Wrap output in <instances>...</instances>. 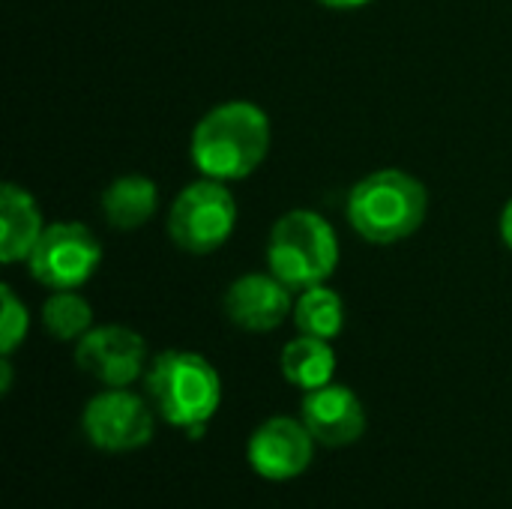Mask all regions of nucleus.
<instances>
[{
  "mask_svg": "<svg viewBox=\"0 0 512 509\" xmlns=\"http://www.w3.org/2000/svg\"><path fill=\"white\" fill-rule=\"evenodd\" d=\"M270 150V117L246 99L210 108L192 132V162L210 180H246Z\"/></svg>",
  "mask_w": 512,
  "mask_h": 509,
  "instance_id": "f257e3e1",
  "label": "nucleus"
},
{
  "mask_svg": "<svg viewBox=\"0 0 512 509\" xmlns=\"http://www.w3.org/2000/svg\"><path fill=\"white\" fill-rule=\"evenodd\" d=\"M147 396L162 420L186 429L189 438H201L210 417L222 402V378L207 357L195 351H165L159 354L147 375Z\"/></svg>",
  "mask_w": 512,
  "mask_h": 509,
  "instance_id": "f03ea898",
  "label": "nucleus"
},
{
  "mask_svg": "<svg viewBox=\"0 0 512 509\" xmlns=\"http://www.w3.org/2000/svg\"><path fill=\"white\" fill-rule=\"evenodd\" d=\"M429 210L426 186L399 168H381L363 177L348 195L351 228L378 246L399 243L420 231Z\"/></svg>",
  "mask_w": 512,
  "mask_h": 509,
  "instance_id": "7ed1b4c3",
  "label": "nucleus"
},
{
  "mask_svg": "<svg viewBox=\"0 0 512 509\" xmlns=\"http://www.w3.org/2000/svg\"><path fill=\"white\" fill-rule=\"evenodd\" d=\"M267 264L291 291L324 285L339 267L336 231L315 210H291L270 231Z\"/></svg>",
  "mask_w": 512,
  "mask_h": 509,
  "instance_id": "20e7f679",
  "label": "nucleus"
},
{
  "mask_svg": "<svg viewBox=\"0 0 512 509\" xmlns=\"http://www.w3.org/2000/svg\"><path fill=\"white\" fill-rule=\"evenodd\" d=\"M237 228V201L222 180H195L171 204L168 237L177 249L210 255L228 243Z\"/></svg>",
  "mask_w": 512,
  "mask_h": 509,
  "instance_id": "39448f33",
  "label": "nucleus"
},
{
  "mask_svg": "<svg viewBox=\"0 0 512 509\" xmlns=\"http://www.w3.org/2000/svg\"><path fill=\"white\" fill-rule=\"evenodd\" d=\"M102 261V246L93 231L81 222H51L45 225L39 243L33 246L27 264L39 285L51 291L81 288Z\"/></svg>",
  "mask_w": 512,
  "mask_h": 509,
  "instance_id": "423d86ee",
  "label": "nucleus"
},
{
  "mask_svg": "<svg viewBox=\"0 0 512 509\" xmlns=\"http://www.w3.org/2000/svg\"><path fill=\"white\" fill-rule=\"evenodd\" d=\"M87 441L102 453H132L153 438V411L126 387H108L93 396L81 417Z\"/></svg>",
  "mask_w": 512,
  "mask_h": 509,
  "instance_id": "0eeeda50",
  "label": "nucleus"
},
{
  "mask_svg": "<svg viewBox=\"0 0 512 509\" xmlns=\"http://www.w3.org/2000/svg\"><path fill=\"white\" fill-rule=\"evenodd\" d=\"M75 363L105 387H129L144 375L147 345L144 339L120 324L93 327L75 348Z\"/></svg>",
  "mask_w": 512,
  "mask_h": 509,
  "instance_id": "6e6552de",
  "label": "nucleus"
},
{
  "mask_svg": "<svg viewBox=\"0 0 512 509\" xmlns=\"http://www.w3.org/2000/svg\"><path fill=\"white\" fill-rule=\"evenodd\" d=\"M315 438L303 426V420L270 417L249 438V465L258 477L285 483L300 477L312 465Z\"/></svg>",
  "mask_w": 512,
  "mask_h": 509,
  "instance_id": "1a4fd4ad",
  "label": "nucleus"
},
{
  "mask_svg": "<svg viewBox=\"0 0 512 509\" xmlns=\"http://www.w3.org/2000/svg\"><path fill=\"white\" fill-rule=\"evenodd\" d=\"M294 312L291 288L273 273H246L225 291V315L246 333H270Z\"/></svg>",
  "mask_w": 512,
  "mask_h": 509,
  "instance_id": "9d476101",
  "label": "nucleus"
},
{
  "mask_svg": "<svg viewBox=\"0 0 512 509\" xmlns=\"http://www.w3.org/2000/svg\"><path fill=\"white\" fill-rule=\"evenodd\" d=\"M300 420L315 438V444L333 450L360 441L366 432V408L357 399V393L342 384L309 390L300 408Z\"/></svg>",
  "mask_w": 512,
  "mask_h": 509,
  "instance_id": "9b49d317",
  "label": "nucleus"
},
{
  "mask_svg": "<svg viewBox=\"0 0 512 509\" xmlns=\"http://www.w3.org/2000/svg\"><path fill=\"white\" fill-rule=\"evenodd\" d=\"M42 231L45 225H42L36 198L15 183H3L0 189V261L15 264V261L30 258Z\"/></svg>",
  "mask_w": 512,
  "mask_h": 509,
  "instance_id": "f8f14e48",
  "label": "nucleus"
},
{
  "mask_svg": "<svg viewBox=\"0 0 512 509\" xmlns=\"http://www.w3.org/2000/svg\"><path fill=\"white\" fill-rule=\"evenodd\" d=\"M159 210V189L144 174H123L102 192V213L111 228L135 231Z\"/></svg>",
  "mask_w": 512,
  "mask_h": 509,
  "instance_id": "ddd939ff",
  "label": "nucleus"
},
{
  "mask_svg": "<svg viewBox=\"0 0 512 509\" xmlns=\"http://www.w3.org/2000/svg\"><path fill=\"white\" fill-rule=\"evenodd\" d=\"M279 369H282V375H285L288 384H294L303 393H309V390H318V387L333 384V375H336V351L330 348V339H318V336L300 333L297 339H291L282 348Z\"/></svg>",
  "mask_w": 512,
  "mask_h": 509,
  "instance_id": "4468645a",
  "label": "nucleus"
},
{
  "mask_svg": "<svg viewBox=\"0 0 512 509\" xmlns=\"http://www.w3.org/2000/svg\"><path fill=\"white\" fill-rule=\"evenodd\" d=\"M294 324L306 336L336 339L345 327V303L333 288L312 285L300 291V300L294 303Z\"/></svg>",
  "mask_w": 512,
  "mask_h": 509,
  "instance_id": "2eb2a0df",
  "label": "nucleus"
},
{
  "mask_svg": "<svg viewBox=\"0 0 512 509\" xmlns=\"http://www.w3.org/2000/svg\"><path fill=\"white\" fill-rule=\"evenodd\" d=\"M42 327L57 342H81L93 330V309L75 288L54 291L42 303Z\"/></svg>",
  "mask_w": 512,
  "mask_h": 509,
  "instance_id": "dca6fc26",
  "label": "nucleus"
},
{
  "mask_svg": "<svg viewBox=\"0 0 512 509\" xmlns=\"http://www.w3.org/2000/svg\"><path fill=\"white\" fill-rule=\"evenodd\" d=\"M0 300H3V315H0V351L3 357H9L27 336L30 327V315L27 306L15 297V291L9 285L0 288Z\"/></svg>",
  "mask_w": 512,
  "mask_h": 509,
  "instance_id": "f3484780",
  "label": "nucleus"
},
{
  "mask_svg": "<svg viewBox=\"0 0 512 509\" xmlns=\"http://www.w3.org/2000/svg\"><path fill=\"white\" fill-rule=\"evenodd\" d=\"M501 237H504L507 249L512 252V198L510 204L504 207V213H501Z\"/></svg>",
  "mask_w": 512,
  "mask_h": 509,
  "instance_id": "a211bd4d",
  "label": "nucleus"
},
{
  "mask_svg": "<svg viewBox=\"0 0 512 509\" xmlns=\"http://www.w3.org/2000/svg\"><path fill=\"white\" fill-rule=\"evenodd\" d=\"M318 3H324L327 9H363L372 0H318Z\"/></svg>",
  "mask_w": 512,
  "mask_h": 509,
  "instance_id": "6ab92c4d",
  "label": "nucleus"
},
{
  "mask_svg": "<svg viewBox=\"0 0 512 509\" xmlns=\"http://www.w3.org/2000/svg\"><path fill=\"white\" fill-rule=\"evenodd\" d=\"M9 387H12V363H9V357H3V363H0V390L9 393Z\"/></svg>",
  "mask_w": 512,
  "mask_h": 509,
  "instance_id": "aec40b11",
  "label": "nucleus"
}]
</instances>
